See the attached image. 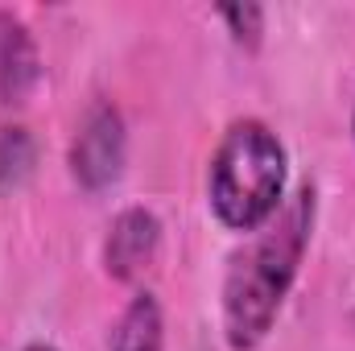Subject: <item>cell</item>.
<instances>
[{
  "mask_svg": "<svg viewBox=\"0 0 355 351\" xmlns=\"http://www.w3.org/2000/svg\"><path fill=\"white\" fill-rule=\"evenodd\" d=\"M219 21L227 25L232 42H236L240 50H248V54L261 50V42H265V4H252V0H244V4H223V8H219Z\"/></svg>",
  "mask_w": 355,
  "mask_h": 351,
  "instance_id": "8",
  "label": "cell"
},
{
  "mask_svg": "<svg viewBox=\"0 0 355 351\" xmlns=\"http://www.w3.org/2000/svg\"><path fill=\"white\" fill-rule=\"evenodd\" d=\"M17 351H58L54 343H25V348H17Z\"/></svg>",
  "mask_w": 355,
  "mask_h": 351,
  "instance_id": "9",
  "label": "cell"
},
{
  "mask_svg": "<svg viewBox=\"0 0 355 351\" xmlns=\"http://www.w3.org/2000/svg\"><path fill=\"white\" fill-rule=\"evenodd\" d=\"M314 223H318V190L306 182L232 257L223 293H219L223 339L232 351H257L272 335L285 310V298L302 273Z\"/></svg>",
  "mask_w": 355,
  "mask_h": 351,
  "instance_id": "1",
  "label": "cell"
},
{
  "mask_svg": "<svg viewBox=\"0 0 355 351\" xmlns=\"http://www.w3.org/2000/svg\"><path fill=\"white\" fill-rule=\"evenodd\" d=\"M42 83V54L37 42L29 33V25L0 8V103L4 108H21L29 103V95Z\"/></svg>",
  "mask_w": 355,
  "mask_h": 351,
  "instance_id": "5",
  "label": "cell"
},
{
  "mask_svg": "<svg viewBox=\"0 0 355 351\" xmlns=\"http://www.w3.org/2000/svg\"><path fill=\"white\" fill-rule=\"evenodd\" d=\"M162 252V219L149 207H124L103 236V273L112 281H137Z\"/></svg>",
  "mask_w": 355,
  "mask_h": 351,
  "instance_id": "4",
  "label": "cell"
},
{
  "mask_svg": "<svg viewBox=\"0 0 355 351\" xmlns=\"http://www.w3.org/2000/svg\"><path fill=\"white\" fill-rule=\"evenodd\" d=\"M289 149L265 120H232L207 162V207L227 232H261L285 207Z\"/></svg>",
  "mask_w": 355,
  "mask_h": 351,
  "instance_id": "2",
  "label": "cell"
},
{
  "mask_svg": "<svg viewBox=\"0 0 355 351\" xmlns=\"http://www.w3.org/2000/svg\"><path fill=\"white\" fill-rule=\"evenodd\" d=\"M33 174H37V137L17 120H0V198L17 194Z\"/></svg>",
  "mask_w": 355,
  "mask_h": 351,
  "instance_id": "7",
  "label": "cell"
},
{
  "mask_svg": "<svg viewBox=\"0 0 355 351\" xmlns=\"http://www.w3.org/2000/svg\"><path fill=\"white\" fill-rule=\"evenodd\" d=\"M124 162H128V124H124V112L112 99H95L83 112V120H79V128L71 137V149H67L71 182L83 194H103V190H112L120 182Z\"/></svg>",
  "mask_w": 355,
  "mask_h": 351,
  "instance_id": "3",
  "label": "cell"
},
{
  "mask_svg": "<svg viewBox=\"0 0 355 351\" xmlns=\"http://www.w3.org/2000/svg\"><path fill=\"white\" fill-rule=\"evenodd\" d=\"M352 137H355V112H352Z\"/></svg>",
  "mask_w": 355,
  "mask_h": 351,
  "instance_id": "10",
  "label": "cell"
},
{
  "mask_svg": "<svg viewBox=\"0 0 355 351\" xmlns=\"http://www.w3.org/2000/svg\"><path fill=\"white\" fill-rule=\"evenodd\" d=\"M107 351H166V314L149 289L128 298V306L112 327Z\"/></svg>",
  "mask_w": 355,
  "mask_h": 351,
  "instance_id": "6",
  "label": "cell"
}]
</instances>
